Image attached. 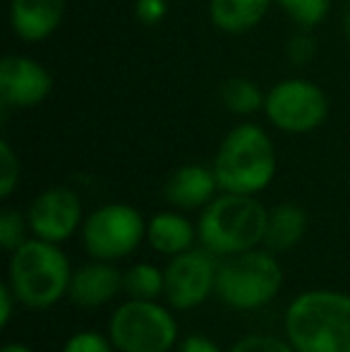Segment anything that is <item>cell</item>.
Here are the masks:
<instances>
[{"instance_id":"cell-3","label":"cell","mask_w":350,"mask_h":352,"mask_svg":"<svg viewBox=\"0 0 350 352\" xmlns=\"http://www.w3.org/2000/svg\"><path fill=\"white\" fill-rule=\"evenodd\" d=\"M211 168L221 192H264L276 175V148L269 132L254 122H238L221 140Z\"/></svg>"},{"instance_id":"cell-28","label":"cell","mask_w":350,"mask_h":352,"mask_svg":"<svg viewBox=\"0 0 350 352\" xmlns=\"http://www.w3.org/2000/svg\"><path fill=\"white\" fill-rule=\"evenodd\" d=\"M14 302H17V295L12 292V287H10V283L5 280L3 285H0V305H3V314H0V324L8 326L10 319H12V307Z\"/></svg>"},{"instance_id":"cell-13","label":"cell","mask_w":350,"mask_h":352,"mask_svg":"<svg viewBox=\"0 0 350 352\" xmlns=\"http://www.w3.org/2000/svg\"><path fill=\"white\" fill-rule=\"evenodd\" d=\"M65 0H10V27L24 43H41L58 32Z\"/></svg>"},{"instance_id":"cell-17","label":"cell","mask_w":350,"mask_h":352,"mask_svg":"<svg viewBox=\"0 0 350 352\" xmlns=\"http://www.w3.org/2000/svg\"><path fill=\"white\" fill-rule=\"evenodd\" d=\"M307 232V213L300 204L283 201L269 211L264 245L271 252H288L298 247V242Z\"/></svg>"},{"instance_id":"cell-6","label":"cell","mask_w":350,"mask_h":352,"mask_svg":"<svg viewBox=\"0 0 350 352\" xmlns=\"http://www.w3.org/2000/svg\"><path fill=\"white\" fill-rule=\"evenodd\" d=\"M108 338L118 352H171L177 345V321L156 300L130 297L113 311Z\"/></svg>"},{"instance_id":"cell-30","label":"cell","mask_w":350,"mask_h":352,"mask_svg":"<svg viewBox=\"0 0 350 352\" xmlns=\"http://www.w3.org/2000/svg\"><path fill=\"white\" fill-rule=\"evenodd\" d=\"M0 352H34V350L27 348V345H22V343H8V345H3V350Z\"/></svg>"},{"instance_id":"cell-21","label":"cell","mask_w":350,"mask_h":352,"mask_svg":"<svg viewBox=\"0 0 350 352\" xmlns=\"http://www.w3.org/2000/svg\"><path fill=\"white\" fill-rule=\"evenodd\" d=\"M27 228V216H22L14 209H3L0 213V247L5 252H14L17 247H22L27 242V235H24Z\"/></svg>"},{"instance_id":"cell-29","label":"cell","mask_w":350,"mask_h":352,"mask_svg":"<svg viewBox=\"0 0 350 352\" xmlns=\"http://www.w3.org/2000/svg\"><path fill=\"white\" fill-rule=\"evenodd\" d=\"M343 32L350 41V0H346V5H343Z\"/></svg>"},{"instance_id":"cell-16","label":"cell","mask_w":350,"mask_h":352,"mask_svg":"<svg viewBox=\"0 0 350 352\" xmlns=\"http://www.w3.org/2000/svg\"><path fill=\"white\" fill-rule=\"evenodd\" d=\"M274 0H209V17L219 32L245 34L266 17Z\"/></svg>"},{"instance_id":"cell-24","label":"cell","mask_w":350,"mask_h":352,"mask_svg":"<svg viewBox=\"0 0 350 352\" xmlns=\"http://www.w3.org/2000/svg\"><path fill=\"white\" fill-rule=\"evenodd\" d=\"M63 352H113V343L108 336H101L96 331H80L65 340Z\"/></svg>"},{"instance_id":"cell-1","label":"cell","mask_w":350,"mask_h":352,"mask_svg":"<svg viewBox=\"0 0 350 352\" xmlns=\"http://www.w3.org/2000/svg\"><path fill=\"white\" fill-rule=\"evenodd\" d=\"M283 326L295 352H350V295L303 292L288 305Z\"/></svg>"},{"instance_id":"cell-8","label":"cell","mask_w":350,"mask_h":352,"mask_svg":"<svg viewBox=\"0 0 350 352\" xmlns=\"http://www.w3.org/2000/svg\"><path fill=\"white\" fill-rule=\"evenodd\" d=\"M264 116L285 135H307L327 122L329 98L324 89L309 79H281L266 91Z\"/></svg>"},{"instance_id":"cell-26","label":"cell","mask_w":350,"mask_h":352,"mask_svg":"<svg viewBox=\"0 0 350 352\" xmlns=\"http://www.w3.org/2000/svg\"><path fill=\"white\" fill-rule=\"evenodd\" d=\"M168 14L166 0H135V17L146 27H156Z\"/></svg>"},{"instance_id":"cell-22","label":"cell","mask_w":350,"mask_h":352,"mask_svg":"<svg viewBox=\"0 0 350 352\" xmlns=\"http://www.w3.org/2000/svg\"><path fill=\"white\" fill-rule=\"evenodd\" d=\"M19 173H22V166H19V156L14 153L12 144L0 140V197L3 199H10L12 192L17 190Z\"/></svg>"},{"instance_id":"cell-20","label":"cell","mask_w":350,"mask_h":352,"mask_svg":"<svg viewBox=\"0 0 350 352\" xmlns=\"http://www.w3.org/2000/svg\"><path fill=\"white\" fill-rule=\"evenodd\" d=\"M274 3L305 32L317 29L331 10V0H274Z\"/></svg>"},{"instance_id":"cell-15","label":"cell","mask_w":350,"mask_h":352,"mask_svg":"<svg viewBox=\"0 0 350 352\" xmlns=\"http://www.w3.org/2000/svg\"><path fill=\"white\" fill-rule=\"evenodd\" d=\"M197 237V228L187 216L177 211H161L146 223V240L151 250L159 254L175 256L192 250V242Z\"/></svg>"},{"instance_id":"cell-2","label":"cell","mask_w":350,"mask_h":352,"mask_svg":"<svg viewBox=\"0 0 350 352\" xmlns=\"http://www.w3.org/2000/svg\"><path fill=\"white\" fill-rule=\"evenodd\" d=\"M269 211L254 195L221 192L201 209L197 237L214 256H233L264 245Z\"/></svg>"},{"instance_id":"cell-7","label":"cell","mask_w":350,"mask_h":352,"mask_svg":"<svg viewBox=\"0 0 350 352\" xmlns=\"http://www.w3.org/2000/svg\"><path fill=\"white\" fill-rule=\"evenodd\" d=\"M146 237V221L130 204H103L82 223V240L91 259L118 261L130 256Z\"/></svg>"},{"instance_id":"cell-10","label":"cell","mask_w":350,"mask_h":352,"mask_svg":"<svg viewBox=\"0 0 350 352\" xmlns=\"http://www.w3.org/2000/svg\"><path fill=\"white\" fill-rule=\"evenodd\" d=\"M29 230L48 242H65L82 228V201L70 187H48L27 211Z\"/></svg>"},{"instance_id":"cell-14","label":"cell","mask_w":350,"mask_h":352,"mask_svg":"<svg viewBox=\"0 0 350 352\" xmlns=\"http://www.w3.org/2000/svg\"><path fill=\"white\" fill-rule=\"evenodd\" d=\"M122 290V274L111 264V261H89L72 271L70 290L67 297L75 302L77 307L85 309H96L103 307Z\"/></svg>"},{"instance_id":"cell-9","label":"cell","mask_w":350,"mask_h":352,"mask_svg":"<svg viewBox=\"0 0 350 352\" xmlns=\"http://www.w3.org/2000/svg\"><path fill=\"white\" fill-rule=\"evenodd\" d=\"M216 271L219 264L214 254L201 250H187L182 254L171 256L168 266L164 269V297L173 309L187 311L201 307L216 292Z\"/></svg>"},{"instance_id":"cell-25","label":"cell","mask_w":350,"mask_h":352,"mask_svg":"<svg viewBox=\"0 0 350 352\" xmlns=\"http://www.w3.org/2000/svg\"><path fill=\"white\" fill-rule=\"evenodd\" d=\"M285 56L290 58L293 65H307V63H312L314 56H317V46H314V38L309 36V32L300 29V34H295L288 41V46H285Z\"/></svg>"},{"instance_id":"cell-4","label":"cell","mask_w":350,"mask_h":352,"mask_svg":"<svg viewBox=\"0 0 350 352\" xmlns=\"http://www.w3.org/2000/svg\"><path fill=\"white\" fill-rule=\"evenodd\" d=\"M72 269L58 242L32 237L12 252L8 283L17 302L29 309H48L70 290Z\"/></svg>"},{"instance_id":"cell-18","label":"cell","mask_w":350,"mask_h":352,"mask_svg":"<svg viewBox=\"0 0 350 352\" xmlns=\"http://www.w3.org/2000/svg\"><path fill=\"white\" fill-rule=\"evenodd\" d=\"M264 101L266 91H262L259 84L250 77H228L219 87V103L233 116L248 118L254 113H264Z\"/></svg>"},{"instance_id":"cell-5","label":"cell","mask_w":350,"mask_h":352,"mask_svg":"<svg viewBox=\"0 0 350 352\" xmlns=\"http://www.w3.org/2000/svg\"><path fill=\"white\" fill-rule=\"evenodd\" d=\"M283 285V269L271 252L250 250L226 256L216 271V297L238 311L269 305Z\"/></svg>"},{"instance_id":"cell-23","label":"cell","mask_w":350,"mask_h":352,"mask_svg":"<svg viewBox=\"0 0 350 352\" xmlns=\"http://www.w3.org/2000/svg\"><path fill=\"white\" fill-rule=\"evenodd\" d=\"M228 352H295L293 345L283 338L276 336H264V333H252L240 338Z\"/></svg>"},{"instance_id":"cell-12","label":"cell","mask_w":350,"mask_h":352,"mask_svg":"<svg viewBox=\"0 0 350 352\" xmlns=\"http://www.w3.org/2000/svg\"><path fill=\"white\" fill-rule=\"evenodd\" d=\"M216 192H221V187L214 175V168L201 166V163L180 166L177 170L171 173L164 187L166 201L180 211L204 209L216 197Z\"/></svg>"},{"instance_id":"cell-19","label":"cell","mask_w":350,"mask_h":352,"mask_svg":"<svg viewBox=\"0 0 350 352\" xmlns=\"http://www.w3.org/2000/svg\"><path fill=\"white\" fill-rule=\"evenodd\" d=\"M164 271L154 264H135L122 274V290L137 300H159L164 297Z\"/></svg>"},{"instance_id":"cell-27","label":"cell","mask_w":350,"mask_h":352,"mask_svg":"<svg viewBox=\"0 0 350 352\" xmlns=\"http://www.w3.org/2000/svg\"><path fill=\"white\" fill-rule=\"evenodd\" d=\"M177 352H221L219 345L204 333H192L187 338L180 340L177 345Z\"/></svg>"},{"instance_id":"cell-11","label":"cell","mask_w":350,"mask_h":352,"mask_svg":"<svg viewBox=\"0 0 350 352\" xmlns=\"http://www.w3.org/2000/svg\"><path fill=\"white\" fill-rule=\"evenodd\" d=\"M53 91V77L29 56H5L0 60V103L5 108H34Z\"/></svg>"}]
</instances>
